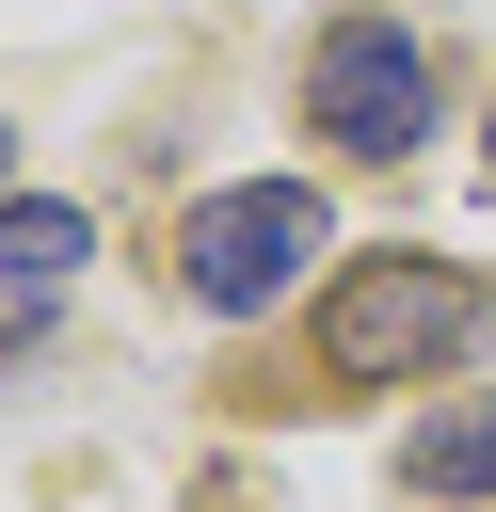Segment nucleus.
Returning <instances> with one entry per match:
<instances>
[{"label":"nucleus","mask_w":496,"mask_h":512,"mask_svg":"<svg viewBox=\"0 0 496 512\" xmlns=\"http://www.w3.org/2000/svg\"><path fill=\"white\" fill-rule=\"evenodd\" d=\"M480 336V272L464 256H352L320 288V368L336 384H416Z\"/></svg>","instance_id":"nucleus-1"},{"label":"nucleus","mask_w":496,"mask_h":512,"mask_svg":"<svg viewBox=\"0 0 496 512\" xmlns=\"http://www.w3.org/2000/svg\"><path fill=\"white\" fill-rule=\"evenodd\" d=\"M480 144H496V128H480Z\"/></svg>","instance_id":"nucleus-7"},{"label":"nucleus","mask_w":496,"mask_h":512,"mask_svg":"<svg viewBox=\"0 0 496 512\" xmlns=\"http://www.w3.org/2000/svg\"><path fill=\"white\" fill-rule=\"evenodd\" d=\"M80 256H96V224H80L64 192H0V352L80 288Z\"/></svg>","instance_id":"nucleus-4"},{"label":"nucleus","mask_w":496,"mask_h":512,"mask_svg":"<svg viewBox=\"0 0 496 512\" xmlns=\"http://www.w3.org/2000/svg\"><path fill=\"white\" fill-rule=\"evenodd\" d=\"M400 480H416V496H496V400H448V416L400 448Z\"/></svg>","instance_id":"nucleus-5"},{"label":"nucleus","mask_w":496,"mask_h":512,"mask_svg":"<svg viewBox=\"0 0 496 512\" xmlns=\"http://www.w3.org/2000/svg\"><path fill=\"white\" fill-rule=\"evenodd\" d=\"M304 112L336 128V160H416L432 144V64L400 16H336L320 64H304Z\"/></svg>","instance_id":"nucleus-3"},{"label":"nucleus","mask_w":496,"mask_h":512,"mask_svg":"<svg viewBox=\"0 0 496 512\" xmlns=\"http://www.w3.org/2000/svg\"><path fill=\"white\" fill-rule=\"evenodd\" d=\"M0 160H16V128H0Z\"/></svg>","instance_id":"nucleus-6"},{"label":"nucleus","mask_w":496,"mask_h":512,"mask_svg":"<svg viewBox=\"0 0 496 512\" xmlns=\"http://www.w3.org/2000/svg\"><path fill=\"white\" fill-rule=\"evenodd\" d=\"M304 256H336V224H320V192L304 176H240V192H192V224H176V288L208 304V320H256Z\"/></svg>","instance_id":"nucleus-2"}]
</instances>
